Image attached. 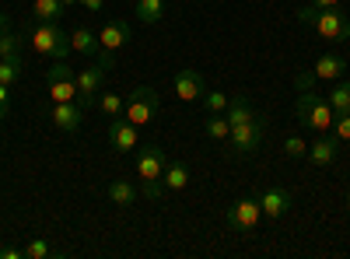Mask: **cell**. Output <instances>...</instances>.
Instances as JSON below:
<instances>
[{
  "instance_id": "obj_22",
  "label": "cell",
  "mask_w": 350,
  "mask_h": 259,
  "mask_svg": "<svg viewBox=\"0 0 350 259\" xmlns=\"http://www.w3.org/2000/svg\"><path fill=\"white\" fill-rule=\"evenodd\" d=\"M49 84V98L53 102H77V81L60 77V81H46Z\"/></svg>"
},
{
  "instance_id": "obj_12",
  "label": "cell",
  "mask_w": 350,
  "mask_h": 259,
  "mask_svg": "<svg viewBox=\"0 0 350 259\" xmlns=\"http://www.w3.org/2000/svg\"><path fill=\"white\" fill-rule=\"evenodd\" d=\"M109 144L120 154H126V151H133L137 144H140V126H133L130 120H123V116H116L112 123H109Z\"/></svg>"
},
{
  "instance_id": "obj_36",
  "label": "cell",
  "mask_w": 350,
  "mask_h": 259,
  "mask_svg": "<svg viewBox=\"0 0 350 259\" xmlns=\"http://www.w3.org/2000/svg\"><path fill=\"white\" fill-rule=\"evenodd\" d=\"M74 4H81V0H64V8H74Z\"/></svg>"
},
{
  "instance_id": "obj_32",
  "label": "cell",
  "mask_w": 350,
  "mask_h": 259,
  "mask_svg": "<svg viewBox=\"0 0 350 259\" xmlns=\"http://www.w3.org/2000/svg\"><path fill=\"white\" fill-rule=\"evenodd\" d=\"M11 116V88L8 84H0V123Z\"/></svg>"
},
{
  "instance_id": "obj_31",
  "label": "cell",
  "mask_w": 350,
  "mask_h": 259,
  "mask_svg": "<svg viewBox=\"0 0 350 259\" xmlns=\"http://www.w3.org/2000/svg\"><path fill=\"white\" fill-rule=\"evenodd\" d=\"M60 77H77V70H74L67 60H56V64L46 70V81H60Z\"/></svg>"
},
{
  "instance_id": "obj_17",
  "label": "cell",
  "mask_w": 350,
  "mask_h": 259,
  "mask_svg": "<svg viewBox=\"0 0 350 259\" xmlns=\"http://www.w3.org/2000/svg\"><path fill=\"white\" fill-rule=\"evenodd\" d=\"M165 193H183L189 186V165L186 161H168L165 165V176H161Z\"/></svg>"
},
{
  "instance_id": "obj_24",
  "label": "cell",
  "mask_w": 350,
  "mask_h": 259,
  "mask_svg": "<svg viewBox=\"0 0 350 259\" xmlns=\"http://www.w3.org/2000/svg\"><path fill=\"white\" fill-rule=\"evenodd\" d=\"M203 133H207L211 140H228L231 137V123H228L224 112H211L207 123H203Z\"/></svg>"
},
{
  "instance_id": "obj_5",
  "label": "cell",
  "mask_w": 350,
  "mask_h": 259,
  "mask_svg": "<svg viewBox=\"0 0 350 259\" xmlns=\"http://www.w3.org/2000/svg\"><path fill=\"white\" fill-rule=\"evenodd\" d=\"M154 116H158V92L151 84H140V88H133L126 95L123 120H130L133 126H148V123H154Z\"/></svg>"
},
{
  "instance_id": "obj_15",
  "label": "cell",
  "mask_w": 350,
  "mask_h": 259,
  "mask_svg": "<svg viewBox=\"0 0 350 259\" xmlns=\"http://www.w3.org/2000/svg\"><path fill=\"white\" fill-rule=\"evenodd\" d=\"M175 95H179L183 102H196V98H203V74L193 70V67L175 70Z\"/></svg>"
},
{
  "instance_id": "obj_10",
  "label": "cell",
  "mask_w": 350,
  "mask_h": 259,
  "mask_svg": "<svg viewBox=\"0 0 350 259\" xmlns=\"http://www.w3.org/2000/svg\"><path fill=\"white\" fill-rule=\"evenodd\" d=\"M77 105L88 112L92 109V102H95V95L102 92V81H105V67L102 64H92V67H84V70H77Z\"/></svg>"
},
{
  "instance_id": "obj_7",
  "label": "cell",
  "mask_w": 350,
  "mask_h": 259,
  "mask_svg": "<svg viewBox=\"0 0 350 259\" xmlns=\"http://www.w3.org/2000/svg\"><path fill=\"white\" fill-rule=\"evenodd\" d=\"M262 137H267V120L252 116V120H245V123L231 126V137H228V140H231V151H235L239 158H252V154L259 151Z\"/></svg>"
},
{
  "instance_id": "obj_30",
  "label": "cell",
  "mask_w": 350,
  "mask_h": 259,
  "mask_svg": "<svg viewBox=\"0 0 350 259\" xmlns=\"http://www.w3.org/2000/svg\"><path fill=\"white\" fill-rule=\"evenodd\" d=\"M228 95L224 92H203V105H207V112H224L228 109Z\"/></svg>"
},
{
  "instance_id": "obj_9",
  "label": "cell",
  "mask_w": 350,
  "mask_h": 259,
  "mask_svg": "<svg viewBox=\"0 0 350 259\" xmlns=\"http://www.w3.org/2000/svg\"><path fill=\"white\" fill-rule=\"evenodd\" d=\"M259 217H262L259 200L245 196V200H239V204H231V210H228V228H231V232H239V235H249V232H256Z\"/></svg>"
},
{
  "instance_id": "obj_6",
  "label": "cell",
  "mask_w": 350,
  "mask_h": 259,
  "mask_svg": "<svg viewBox=\"0 0 350 259\" xmlns=\"http://www.w3.org/2000/svg\"><path fill=\"white\" fill-rule=\"evenodd\" d=\"M130 21H120V18H112V21H105L102 28H98V46H102V53H98V64L109 70V67H116V53H120L126 42H130Z\"/></svg>"
},
{
  "instance_id": "obj_2",
  "label": "cell",
  "mask_w": 350,
  "mask_h": 259,
  "mask_svg": "<svg viewBox=\"0 0 350 259\" xmlns=\"http://www.w3.org/2000/svg\"><path fill=\"white\" fill-rule=\"evenodd\" d=\"M295 14H298V21L312 25L326 42H347L350 39V18L340 8L336 11H326V8H312L308 4V8H298Z\"/></svg>"
},
{
  "instance_id": "obj_38",
  "label": "cell",
  "mask_w": 350,
  "mask_h": 259,
  "mask_svg": "<svg viewBox=\"0 0 350 259\" xmlns=\"http://www.w3.org/2000/svg\"><path fill=\"white\" fill-rule=\"evenodd\" d=\"M347 179H350V168H347Z\"/></svg>"
},
{
  "instance_id": "obj_1",
  "label": "cell",
  "mask_w": 350,
  "mask_h": 259,
  "mask_svg": "<svg viewBox=\"0 0 350 259\" xmlns=\"http://www.w3.org/2000/svg\"><path fill=\"white\" fill-rule=\"evenodd\" d=\"M165 165H168V154L158 148V144H148V148L137 151V158H133V168L140 176V193L148 200H161V193H165V186H161Z\"/></svg>"
},
{
  "instance_id": "obj_27",
  "label": "cell",
  "mask_w": 350,
  "mask_h": 259,
  "mask_svg": "<svg viewBox=\"0 0 350 259\" xmlns=\"http://www.w3.org/2000/svg\"><path fill=\"white\" fill-rule=\"evenodd\" d=\"M53 256H60V249H53L46 238H32L25 245V259H53Z\"/></svg>"
},
{
  "instance_id": "obj_14",
  "label": "cell",
  "mask_w": 350,
  "mask_h": 259,
  "mask_svg": "<svg viewBox=\"0 0 350 259\" xmlns=\"http://www.w3.org/2000/svg\"><path fill=\"white\" fill-rule=\"evenodd\" d=\"M259 207H262V217H270V221H280L291 207V193L284 186H270V189H262L259 196Z\"/></svg>"
},
{
  "instance_id": "obj_34",
  "label": "cell",
  "mask_w": 350,
  "mask_h": 259,
  "mask_svg": "<svg viewBox=\"0 0 350 259\" xmlns=\"http://www.w3.org/2000/svg\"><path fill=\"white\" fill-rule=\"evenodd\" d=\"M81 8L95 14V11H102V8H105V0H81Z\"/></svg>"
},
{
  "instance_id": "obj_28",
  "label": "cell",
  "mask_w": 350,
  "mask_h": 259,
  "mask_svg": "<svg viewBox=\"0 0 350 259\" xmlns=\"http://www.w3.org/2000/svg\"><path fill=\"white\" fill-rule=\"evenodd\" d=\"M284 151H287V158H305L308 140H305V137H298V133H291V137L284 140Z\"/></svg>"
},
{
  "instance_id": "obj_13",
  "label": "cell",
  "mask_w": 350,
  "mask_h": 259,
  "mask_svg": "<svg viewBox=\"0 0 350 259\" xmlns=\"http://www.w3.org/2000/svg\"><path fill=\"white\" fill-rule=\"evenodd\" d=\"M340 148L343 144L329 133V137H319V140H312L308 144V151H305V161L308 165H315V168H326V165H333L336 158H340Z\"/></svg>"
},
{
  "instance_id": "obj_19",
  "label": "cell",
  "mask_w": 350,
  "mask_h": 259,
  "mask_svg": "<svg viewBox=\"0 0 350 259\" xmlns=\"http://www.w3.org/2000/svg\"><path fill=\"white\" fill-rule=\"evenodd\" d=\"M165 4H168V0H137L133 14H137V21H144V25H158V21L165 18Z\"/></svg>"
},
{
  "instance_id": "obj_20",
  "label": "cell",
  "mask_w": 350,
  "mask_h": 259,
  "mask_svg": "<svg viewBox=\"0 0 350 259\" xmlns=\"http://www.w3.org/2000/svg\"><path fill=\"white\" fill-rule=\"evenodd\" d=\"M11 53H21V36L11 28L8 14H0V60L11 56Z\"/></svg>"
},
{
  "instance_id": "obj_25",
  "label": "cell",
  "mask_w": 350,
  "mask_h": 259,
  "mask_svg": "<svg viewBox=\"0 0 350 259\" xmlns=\"http://www.w3.org/2000/svg\"><path fill=\"white\" fill-rule=\"evenodd\" d=\"M123 105H126V98L120 95V92H98V109H102V116H109V120H116V116H123Z\"/></svg>"
},
{
  "instance_id": "obj_3",
  "label": "cell",
  "mask_w": 350,
  "mask_h": 259,
  "mask_svg": "<svg viewBox=\"0 0 350 259\" xmlns=\"http://www.w3.org/2000/svg\"><path fill=\"white\" fill-rule=\"evenodd\" d=\"M28 42H32V49L39 56H49V60H67V56L74 53L70 49V36L64 32L56 21H36V28L28 32Z\"/></svg>"
},
{
  "instance_id": "obj_18",
  "label": "cell",
  "mask_w": 350,
  "mask_h": 259,
  "mask_svg": "<svg viewBox=\"0 0 350 259\" xmlns=\"http://www.w3.org/2000/svg\"><path fill=\"white\" fill-rule=\"evenodd\" d=\"M105 193H109V200H112L116 207H133L137 196H140V189H137L133 182H126V179H112Z\"/></svg>"
},
{
  "instance_id": "obj_26",
  "label": "cell",
  "mask_w": 350,
  "mask_h": 259,
  "mask_svg": "<svg viewBox=\"0 0 350 259\" xmlns=\"http://www.w3.org/2000/svg\"><path fill=\"white\" fill-rule=\"evenodd\" d=\"M326 102H329V109H333V112H350V81H343V77H340V81H336V88L329 92V98H326Z\"/></svg>"
},
{
  "instance_id": "obj_23",
  "label": "cell",
  "mask_w": 350,
  "mask_h": 259,
  "mask_svg": "<svg viewBox=\"0 0 350 259\" xmlns=\"http://www.w3.org/2000/svg\"><path fill=\"white\" fill-rule=\"evenodd\" d=\"M64 11H67V8H64V0H32V14H36V21H60Z\"/></svg>"
},
{
  "instance_id": "obj_35",
  "label": "cell",
  "mask_w": 350,
  "mask_h": 259,
  "mask_svg": "<svg viewBox=\"0 0 350 259\" xmlns=\"http://www.w3.org/2000/svg\"><path fill=\"white\" fill-rule=\"evenodd\" d=\"M312 8H326V11H336L340 0H312Z\"/></svg>"
},
{
  "instance_id": "obj_4",
  "label": "cell",
  "mask_w": 350,
  "mask_h": 259,
  "mask_svg": "<svg viewBox=\"0 0 350 259\" xmlns=\"http://www.w3.org/2000/svg\"><path fill=\"white\" fill-rule=\"evenodd\" d=\"M295 116H298V123H301V126H308V130H315V133H329V130H333V116H336V112L329 109V102H326V98H319V95H312V92L305 88V92H298Z\"/></svg>"
},
{
  "instance_id": "obj_33",
  "label": "cell",
  "mask_w": 350,
  "mask_h": 259,
  "mask_svg": "<svg viewBox=\"0 0 350 259\" xmlns=\"http://www.w3.org/2000/svg\"><path fill=\"white\" fill-rule=\"evenodd\" d=\"M0 259H25V249H11V245H0Z\"/></svg>"
},
{
  "instance_id": "obj_8",
  "label": "cell",
  "mask_w": 350,
  "mask_h": 259,
  "mask_svg": "<svg viewBox=\"0 0 350 259\" xmlns=\"http://www.w3.org/2000/svg\"><path fill=\"white\" fill-rule=\"evenodd\" d=\"M343 70H347V60H343V56H340V53H326V56H319V60H315L312 70H305V74L295 77V88L305 92V88H312L315 81H340Z\"/></svg>"
},
{
  "instance_id": "obj_21",
  "label": "cell",
  "mask_w": 350,
  "mask_h": 259,
  "mask_svg": "<svg viewBox=\"0 0 350 259\" xmlns=\"http://www.w3.org/2000/svg\"><path fill=\"white\" fill-rule=\"evenodd\" d=\"M21 74H25V60H21V53H11V56H4L0 60V84H18L21 81Z\"/></svg>"
},
{
  "instance_id": "obj_29",
  "label": "cell",
  "mask_w": 350,
  "mask_h": 259,
  "mask_svg": "<svg viewBox=\"0 0 350 259\" xmlns=\"http://www.w3.org/2000/svg\"><path fill=\"white\" fill-rule=\"evenodd\" d=\"M333 137L340 144L350 140V112H336V116H333Z\"/></svg>"
},
{
  "instance_id": "obj_11",
  "label": "cell",
  "mask_w": 350,
  "mask_h": 259,
  "mask_svg": "<svg viewBox=\"0 0 350 259\" xmlns=\"http://www.w3.org/2000/svg\"><path fill=\"white\" fill-rule=\"evenodd\" d=\"M49 123H53L56 130H64V133H77L81 123H84V109H81L77 102H53Z\"/></svg>"
},
{
  "instance_id": "obj_37",
  "label": "cell",
  "mask_w": 350,
  "mask_h": 259,
  "mask_svg": "<svg viewBox=\"0 0 350 259\" xmlns=\"http://www.w3.org/2000/svg\"><path fill=\"white\" fill-rule=\"evenodd\" d=\"M347 204H350V193H347Z\"/></svg>"
},
{
  "instance_id": "obj_16",
  "label": "cell",
  "mask_w": 350,
  "mask_h": 259,
  "mask_svg": "<svg viewBox=\"0 0 350 259\" xmlns=\"http://www.w3.org/2000/svg\"><path fill=\"white\" fill-rule=\"evenodd\" d=\"M70 49L74 53H81V56H88V60H98V53H102V46H98V32H92L88 25H81V28H74L70 32Z\"/></svg>"
}]
</instances>
